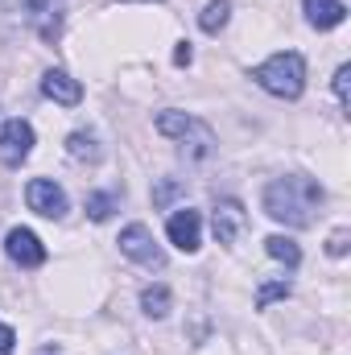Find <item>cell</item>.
I'll list each match as a JSON object with an SVG mask.
<instances>
[{
  "label": "cell",
  "instance_id": "1",
  "mask_svg": "<svg viewBox=\"0 0 351 355\" xmlns=\"http://www.w3.org/2000/svg\"><path fill=\"white\" fill-rule=\"evenodd\" d=\"M327 202V190L306 174L273 178L264 186V215L285 227H310L318 219V207Z\"/></svg>",
  "mask_w": 351,
  "mask_h": 355
},
{
  "label": "cell",
  "instance_id": "2",
  "mask_svg": "<svg viewBox=\"0 0 351 355\" xmlns=\"http://www.w3.org/2000/svg\"><path fill=\"white\" fill-rule=\"evenodd\" d=\"M252 79L268 95H277V99H298L306 91V58L293 54V50H281V54L264 58L261 67L252 71Z\"/></svg>",
  "mask_w": 351,
  "mask_h": 355
},
{
  "label": "cell",
  "instance_id": "3",
  "mask_svg": "<svg viewBox=\"0 0 351 355\" xmlns=\"http://www.w3.org/2000/svg\"><path fill=\"white\" fill-rule=\"evenodd\" d=\"M157 132L182 145V157H186V162H207V157L215 153V132H211L203 120L186 116V112H174V107L162 112V116H157Z\"/></svg>",
  "mask_w": 351,
  "mask_h": 355
},
{
  "label": "cell",
  "instance_id": "4",
  "mask_svg": "<svg viewBox=\"0 0 351 355\" xmlns=\"http://www.w3.org/2000/svg\"><path fill=\"white\" fill-rule=\"evenodd\" d=\"M120 252L145 268H166V252L157 248V240H153V232L145 223H128L120 232Z\"/></svg>",
  "mask_w": 351,
  "mask_h": 355
},
{
  "label": "cell",
  "instance_id": "5",
  "mask_svg": "<svg viewBox=\"0 0 351 355\" xmlns=\"http://www.w3.org/2000/svg\"><path fill=\"white\" fill-rule=\"evenodd\" d=\"M29 153H33V124L21 120V116L4 120V128H0V162L8 170H21L29 162Z\"/></svg>",
  "mask_w": 351,
  "mask_h": 355
},
{
  "label": "cell",
  "instance_id": "6",
  "mask_svg": "<svg viewBox=\"0 0 351 355\" xmlns=\"http://www.w3.org/2000/svg\"><path fill=\"white\" fill-rule=\"evenodd\" d=\"M25 202H29V211H37L46 219H62L71 211V198H67V190L54 178H33L25 186Z\"/></svg>",
  "mask_w": 351,
  "mask_h": 355
},
{
  "label": "cell",
  "instance_id": "7",
  "mask_svg": "<svg viewBox=\"0 0 351 355\" xmlns=\"http://www.w3.org/2000/svg\"><path fill=\"white\" fill-rule=\"evenodd\" d=\"M4 257L21 268H37V265H46V244L29 227H12L4 236Z\"/></svg>",
  "mask_w": 351,
  "mask_h": 355
},
{
  "label": "cell",
  "instance_id": "8",
  "mask_svg": "<svg viewBox=\"0 0 351 355\" xmlns=\"http://www.w3.org/2000/svg\"><path fill=\"white\" fill-rule=\"evenodd\" d=\"M211 227H215L219 244H236L244 236V227H248V215H244V207L236 198H219L215 211H211Z\"/></svg>",
  "mask_w": 351,
  "mask_h": 355
},
{
  "label": "cell",
  "instance_id": "9",
  "mask_svg": "<svg viewBox=\"0 0 351 355\" xmlns=\"http://www.w3.org/2000/svg\"><path fill=\"white\" fill-rule=\"evenodd\" d=\"M166 236H170V244L182 248V252H198V244H203V215L190 211V207L174 211L170 223H166Z\"/></svg>",
  "mask_w": 351,
  "mask_h": 355
},
{
  "label": "cell",
  "instance_id": "10",
  "mask_svg": "<svg viewBox=\"0 0 351 355\" xmlns=\"http://www.w3.org/2000/svg\"><path fill=\"white\" fill-rule=\"evenodd\" d=\"M25 21L37 29L42 42H58V33H62V4L58 0H25Z\"/></svg>",
  "mask_w": 351,
  "mask_h": 355
},
{
  "label": "cell",
  "instance_id": "11",
  "mask_svg": "<svg viewBox=\"0 0 351 355\" xmlns=\"http://www.w3.org/2000/svg\"><path fill=\"white\" fill-rule=\"evenodd\" d=\"M42 95L54 99V103H62V107H79V103H83V83L71 79L67 71H46V79H42Z\"/></svg>",
  "mask_w": 351,
  "mask_h": 355
},
{
  "label": "cell",
  "instance_id": "12",
  "mask_svg": "<svg viewBox=\"0 0 351 355\" xmlns=\"http://www.w3.org/2000/svg\"><path fill=\"white\" fill-rule=\"evenodd\" d=\"M302 8H306V21L314 29H335L348 17V4L343 0H302Z\"/></svg>",
  "mask_w": 351,
  "mask_h": 355
},
{
  "label": "cell",
  "instance_id": "13",
  "mask_svg": "<svg viewBox=\"0 0 351 355\" xmlns=\"http://www.w3.org/2000/svg\"><path fill=\"white\" fill-rule=\"evenodd\" d=\"M170 306H174V297H170L166 285H145V289H141V310H145L149 318H166Z\"/></svg>",
  "mask_w": 351,
  "mask_h": 355
},
{
  "label": "cell",
  "instance_id": "14",
  "mask_svg": "<svg viewBox=\"0 0 351 355\" xmlns=\"http://www.w3.org/2000/svg\"><path fill=\"white\" fill-rule=\"evenodd\" d=\"M228 21H232V4L228 0H207V8L198 12V29L203 33H219Z\"/></svg>",
  "mask_w": 351,
  "mask_h": 355
},
{
  "label": "cell",
  "instance_id": "15",
  "mask_svg": "<svg viewBox=\"0 0 351 355\" xmlns=\"http://www.w3.org/2000/svg\"><path fill=\"white\" fill-rule=\"evenodd\" d=\"M264 248H268V257H273V261H281L285 268L302 265V248H298L289 236H268V240H264Z\"/></svg>",
  "mask_w": 351,
  "mask_h": 355
},
{
  "label": "cell",
  "instance_id": "16",
  "mask_svg": "<svg viewBox=\"0 0 351 355\" xmlns=\"http://www.w3.org/2000/svg\"><path fill=\"white\" fill-rule=\"evenodd\" d=\"M67 149H71L75 162H99V157H103L95 132H71V137H67Z\"/></svg>",
  "mask_w": 351,
  "mask_h": 355
},
{
  "label": "cell",
  "instance_id": "17",
  "mask_svg": "<svg viewBox=\"0 0 351 355\" xmlns=\"http://www.w3.org/2000/svg\"><path fill=\"white\" fill-rule=\"evenodd\" d=\"M120 207V194L116 190H99V194H87V215L95 223H103V219H112V211Z\"/></svg>",
  "mask_w": 351,
  "mask_h": 355
},
{
  "label": "cell",
  "instance_id": "18",
  "mask_svg": "<svg viewBox=\"0 0 351 355\" xmlns=\"http://www.w3.org/2000/svg\"><path fill=\"white\" fill-rule=\"evenodd\" d=\"M277 297H289V281H268L261 285V293H257V306H268V302H277Z\"/></svg>",
  "mask_w": 351,
  "mask_h": 355
},
{
  "label": "cell",
  "instance_id": "19",
  "mask_svg": "<svg viewBox=\"0 0 351 355\" xmlns=\"http://www.w3.org/2000/svg\"><path fill=\"white\" fill-rule=\"evenodd\" d=\"M178 194H182V182H174V178H166L157 190H153V207H170Z\"/></svg>",
  "mask_w": 351,
  "mask_h": 355
},
{
  "label": "cell",
  "instance_id": "20",
  "mask_svg": "<svg viewBox=\"0 0 351 355\" xmlns=\"http://www.w3.org/2000/svg\"><path fill=\"white\" fill-rule=\"evenodd\" d=\"M348 244H351V227H335L331 240H327V252L331 257H348Z\"/></svg>",
  "mask_w": 351,
  "mask_h": 355
},
{
  "label": "cell",
  "instance_id": "21",
  "mask_svg": "<svg viewBox=\"0 0 351 355\" xmlns=\"http://www.w3.org/2000/svg\"><path fill=\"white\" fill-rule=\"evenodd\" d=\"M335 95H339V103H343V107L351 103V67H348V62L335 71Z\"/></svg>",
  "mask_w": 351,
  "mask_h": 355
},
{
  "label": "cell",
  "instance_id": "22",
  "mask_svg": "<svg viewBox=\"0 0 351 355\" xmlns=\"http://www.w3.org/2000/svg\"><path fill=\"white\" fill-rule=\"evenodd\" d=\"M12 352H17V331L0 322V355H12Z\"/></svg>",
  "mask_w": 351,
  "mask_h": 355
},
{
  "label": "cell",
  "instance_id": "23",
  "mask_svg": "<svg viewBox=\"0 0 351 355\" xmlns=\"http://www.w3.org/2000/svg\"><path fill=\"white\" fill-rule=\"evenodd\" d=\"M190 58H194V50H190V42H178V50H174V62H178V67H190Z\"/></svg>",
  "mask_w": 351,
  "mask_h": 355
},
{
  "label": "cell",
  "instance_id": "24",
  "mask_svg": "<svg viewBox=\"0 0 351 355\" xmlns=\"http://www.w3.org/2000/svg\"><path fill=\"white\" fill-rule=\"evenodd\" d=\"M46 355H50V352H46ZM54 355H58V352H54Z\"/></svg>",
  "mask_w": 351,
  "mask_h": 355
},
{
  "label": "cell",
  "instance_id": "25",
  "mask_svg": "<svg viewBox=\"0 0 351 355\" xmlns=\"http://www.w3.org/2000/svg\"><path fill=\"white\" fill-rule=\"evenodd\" d=\"M149 4H153V0H149Z\"/></svg>",
  "mask_w": 351,
  "mask_h": 355
}]
</instances>
